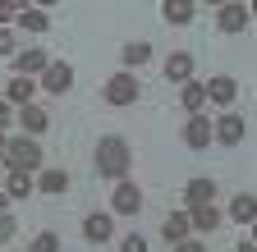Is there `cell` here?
<instances>
[{
	"label": "cell",
	"instance_id": "obj_1",
	"mask_svg": "<svg viewBox=\"0 0 257 252\" xmlns=\"http://www.w3.org/2000/svg\"><path fill=\"white\" fill-rule=\"evenodd\" d=\"M92 165H96V174H101V179L119 183V179H128V170H134V147H128L119 133H106V138H96Z\"/></svg>",
	"mask_w": 257,
	"mask_h": 252
},
{
	"label": "cell",
	"instance_id": "obj_2",
	"mask_svg": "<svg viewBox=\"0 0 257 252\" xmlns=\"http://www.w3.org/2000/svg\"><path fill=\"white\" fill-rule=\"evenodd\" d=\"M5 170L10 174H37L42 170V142L37 138H10L5 142Z\"/></svg>",
	"mask_w": 257,
	"mask_h": 252
},
{
	"label": "cell",
	"instance_id": "obj_3",
	"mask_svg": "<svg viewBox=\"0 0 257 252\" xmlns=\"http://www.w3.org/2000/svg\"><path fill=\"white\" fill-rule=\"evenodd\" d=\"M138 97H143V83H138V74H128V69L110 74V78H106V87H101V101H106V106H115V110L134 106Z\"/></svg>",
	"mask_w": 257,
	"mask_h": 252
},
{
	"label": "cell",
	"instance_id": "obj_4",
	"mask_svg": "<svg viewBox=\"0 0 257 252\" xmlns=\"http://www.w3.org/2000/svg\"><path fill=\"white\" fill-rule=\"evenodd\" d=\"M248 138V119L239 115V110H225L220 119H211V142H220V147H239Z\"/></svg>",
	"mask_w": 257,
	"mask_h": 252
},
{
	"label": "cell",
	"instance_id": "obj_5",
	"mask_svg": "<svg viewBox=\"0 0 257 252\" xmlns=\"http://www.w3.org/2000/svg\"><path fill=\"white\" fill-rule=\"evenodd\" d=\"M143 211V188L134 179H119L110 193V215H138Z\"/></svg>",
	"mask_w": 257,
	"mask_h": 252
},
{
	"label": "cell",
	"instance_id": "obj_6",
	"mask_svg": "<svg viewBox=\"0 0 257 252\" xmlns=\"http://www.w3.org/2000/svg\"><path fill=\"white\" fill-rule=\"evenodd\" d=\"M216 28L220 33H248L252 28V10L243 5V0H230V5L216 10Z\"/></svg>",
	"mask_w": 257,
	"mask_h": 252
},
{
	"label": "cell",
	"instance_id": "obj_7",
	"mask_svg": "<svg viewBox=\"0 0 257 252\" xmlns=\"http://www.w3.org/2000/svg\"><path fill=\"white\" fill-rule=\"evenodd\" d=\"M83 238H87L92 247L110 243V238H115V215H110V211H87V215H83Z\"/></svg>",
	"mask_w": 257,
	"mask_h": 252
},
{
	"label": "cell",
	"instance_id": "obj_8",
	"mask_svg": "<svg viewBox=\"0 0 257 252\" xmlns=\"http://www.w3.org/2000/svg\"><path fill=\"white\" fill-rule=\"evenodd\" d=\"M202 87H207V101H211V106L234 110V101H239V83H234L230 74H216V78H207Z\"/></svg>",
	"mask_w": 257,
	"mask_h": 252
},
{
	"label": "cell",
	"instance_id": "obj_9",
	"mask_svg": "<svg viewBox=\"0 0 257 252\" xmlns=\"http://www.w3.org/2000/svg\"><path fill=\"white\" fill-rule=\"evenodd\" d=\"M46 65H51V55H46L42 46H28V51L14 55V78H42Z\"/></svg>",
	"mask_w": 257,
	"mask_h": 252
},
{
	"label": "cell",
	"instance_id": "obj_10",
	"mask_svg": "<svg viewBox=\"0 0 257 252\" xmlns=\"http://www.w3.org/2000/svg\"><path fill=\"white\" fill-rule=\"evenodd\" d=\"M14 119L23 124V133H28V138H42V133L51 129V110H46V106H37V101L19 106V110H14Z\"/></svg>",
	"mask_w": 257,
	"mask_h": 252
},
{
	"label": "cell",
	"instance_id": "obj_11",
	"mask_svg": "<svg viewBox=\"0 0 257 252\" xmlns=\"http://www.w3.org/2000/svg\"><path fill=\"white\" fill-rule=\"evenodd\" d=\"M69 87H74V65H64V60H51L46 74H42V92H51V97H64Z\"/></svg>",
	"mask_w": 257,
	"mask_h": 252
},
{
	"label": "cell",
	"instance_id": "obj_12",
	"mask_svg": "<svg viewBox=\"0 0 257 252\" xmlns=\"http://www.w3.org/2000/svg\"><path fill=\"white\" fill-rule=\"evenodd\" d=\"M216 202V179L211 174H193L184 183V206H211Z\"/></svg>",
	"mask_w": 257,
	"mask_h": 252
},
{
	"label": "cell",
	"instance_id": "obj_13",
	"mask_svg": "<svg viewBox=\"0 0 257 252\" xmlns=\"http://www.w3.org/2000/svg\"><path fill=\"white\" fill-rule=\"evenodd\" d=\"M184 215H188V229H198V234H216L225 225V211H216V202L211 206H184Z\"/></svg>",
	"mask_w": 257,
	"mask_h": 252
},
{
	"label": "cell",
	"instance_id": "obj_14",
	"mask_svg": "<svg viewBox=\"0 0 257 252\" xmlns=\"http://www.w3.org/2000/svg\"><path fill=\"white\" fill-rule=\"evenodd\" d=\"M184 147L188 151H207L211 147V119L207 115H188V124H184Z\"/></svg>",
	"mask_w": 257,
	"mask_h": 252
},
{
	"label": "cell",
	"instance_id": "obj_15",
	"mask_svg": "<svg viewBox=\"0 0 257 252\" xmlns=\"http://www.w3.org/2000/svg\"><path fill=\"white\" fill-rule=\"evenodd\" d=\"M193 69H198V60H193L188 51H175L170 60H166V65H161V74H166V83H193Z\"/></svg>",
	"mask_w": 257,
	"mask_h": 252
},
{
	"label": "cell",
	"instance_id": "obj_16",
	"mask_svg": "<svg viewBox=\"0 0 257 252\" xmlns=\"http://www.w3.org/2000/svg\"><path fill=\"white\" fill-rule=\"evenodd\" d=\"M161 238H166L170 247H179L184 238H193V229H188V215H184V211H170L166 220H161Z\"/></svg>",
	"mask_w": 257,
	"mask_h": 252
},
{
	"label": "cell",
	"instance_id": "obj_17",
	"mask_svg": "<svg viewBox=\"0 0 257 252\" xmlns=\"http://www.w3.org/2000/svg\"><path fill=\"white\" fill-rule=\"evenodd\" d=\"M161 19L175 23V28H188L198 19V5H193V0H166V5H161Z\"/></svg>",
	"mask_w": 257,
	"mask_h": 252
},
{
	"label": "cell",
	"instance_id": "obj_18",
	"mask_svg": "<svg viewBox=\"0 0 257 252\" xmlns=\"http://www.w3.org/2000/svg\"><path fill=\"white\" fill-rule=\"evenodd\" d=\"M32 183H37V193H46V197H60V193H69V170H42Z\"/></svg>",
	"mask_w": 257,
	"mask_h": 252
},
{
	"label": "cell",
	"instance_id": "obj_19",
	"mask_svg": "<svg viewBox=\"0 0 257 252\" xmlns=\"http://www.w3.org/2000/svg\"><path fill=\"white\" fill-rule=\"evenodd\" d=\"M14 28H23V33H51V19H46V10H37V5H23L19 19H14Z\"/></svg>",
	"mask_w": 257,
	"mask_h": 252
},
{
	"label": "cell",
	"instance_id": "obj_20",
	"mask_svg": "<svg viewBox=\"0 0 257 252\" xmlns=\"http://www.w3.org/2000/svg\"><path fill=\"white\" fill-rule=\"evenodd\" d=\"M32 97H37V78H10V87H5V101L19 110V106H28Z\"/></svg>",
	"mask_w": 257,
	"mask_h": 252
},
{
	"label": "cell",
	"instance_id": "obj_21",
	"mask_svg": "<svg viewBox=\"0 0 257 252\" xmlns=\"http://www.w3.org/2000/svg\"><path fill=\"white\" fill-rule=\"evenodd\" d=\"M179 106L188 110V115H202L207 110V87L193 78V83H184V92H179Z\"/></svg>",
	"mask_w": 257,
	"mask_h": 252
},
{
	"label": "cell",
	"instance_id": "obj_22",
	"mask_svg": "<svg viewBox=\"0 0 257 252\" xmlns=\"http://www.w3.org/2000/svg\"><path fill=\"white\" fill-rule=\"evenodd\" d=\"M230 220H234V225H252V220H257V197L252 193H239L230 202Z\"/></svg>",
	"mask_w": 257,
	"mask_h": 252
},
{
	"label": "cell",
	"instance_id": "obj_23",
	"mask_svg": "<svg viewBox=\"0 0 257 252\" xmlns=\"http://www.w3.org/2000/svg\"><path fill=\"white\" fill-rule=\"evenodd\" d=\"M147 60H152V42H128L119 51V65H128V74H134L138 65H147Z\"/></svg>",
	"mask_w": 257,
	"mask_h": 252
},
{
	"label": "cell",
	"instance_id": "obj_24",
	"mask_svg": "<svg viewBox=\"0 0 257 252\" xmlns=\"http://www.w3.org/2000/svg\"><path fill=\"white\" fill-rule=\"evenodd\" d=\"M28 193H37L32 174H5V197H28Z\"/></svg>",
	"mask_w": 257,
	"mask_h": 252
},
{
	"label": "cell",
	"instance_id": "obj_25",
	"mask_svg": "<svg viewBox=\"0 0 257 252\" xmlns=\"http://www.w3.org/2000/svg\"><path fill=\"white\" fill-rule=\"evenodd\" d=\"M28 252H60V234H55V229H42L37 238H32Z\"/></svg>",
	"mask_w": 257,
	"mask_h": 252
},
{
	"label": "cell",
	"instance_id": "obj_26",
	"mask_svg": "<svg viewBox=\"0 0 257 252\" xmlns=\"http://www.w3.org/2000/svg\"><path fill=\"white\" fill-rule=\"evenodd\" d=\"M19 10H23V0H0V28H14Z\"/></svg>",
	"mask_w": 257,
	"mask_h": 252
},
{
	"label": "cell",
	"instance_id": "obj_27",
	"mask_svg": "<svg viewBox=\"0 0 257 252\" xmlns=\"http://www.w3.org/2000/svg\"><path fill=\"white\" fill-rule=\"evenodd\" d=\"M14 234H19V215L10 211V215H0V243H10Z\"/></svg>",
	"mask_w": 257,
	"mask_h": 252
},
{
	"label": "cell",
	"instance_id": "obj_28",
	"mask_svg": "<svg viewBox=\"0 0 257 252\" xmlns=\"http://www.w3.org/2000/svg\"><path fill=\"white\" fill-rule=\"evenodd\" d=\"M19 51V37H14V28H0V55H14Z\"/></svg>",
	"mask_w": 257,
	"mask_h": 252
},
{
	"label": "cell",
	"instance_id": "obj_29",
	"mask_svg": "<svg viewBox=\"0 0 257 252\" xmlns=\"http://www.w3.org/2000/svg\"><path fill=\"white\" fill-rule=\"evenodd\" d=\"M119 252H152V247H147V238H143V234H128V238L119 243Z\"/></svg>",
	"mask_w": 257,
	"mask_h": 252
},
{
	"label": "cell",
	"instance_id": "obj_30",
	"mask_svg": "<svg viewBox=\"0 0 257 252\" xmlns=\"http://www.w3.org/2000/svg\"><path fill=\"white\" fill-rule=\"evenodd\" d=\"M175 252H211V247H207V243H202V238H184V243H179V247H175Z\"/></svg>",
	"mask_w": 257,
	"mask_h": 252
},
{
	"label": "cell",
	"instance_id": "obj_31",
	"mask_svg": "<svg viewBox=\"0 0 257 252\" xmlns=\"http://www.w3.org/2000/svg\"><path fill=\"white\" fill-rule=\"evenodd\" d=\"M10 124H14V106H10V101H0V133H5Z\"/></svg>",
	"mask_w": 257,
	"mask_h": 252
},
{
	"label": "cell",
	"instance_id": "obj_32",
	"mask_svg": "<svg viewBox=\"0 0 257 252\" xmlns=\"http://www.w3.org/2000/svg\"><path fill=\"white\" fill-rule=\"evenodd\" d=\"M234 252H257V243H252V238H243V243H239Z\"/></svg>",
	"mask_w": 257,
	"mask_h": 252
},
{
	"label": "cell",
	"instance_id": "obj_33",
	"mask_svg": "<svg viewBox=\"0 0 257 252\" xmlns=\"http://www.w3.org/2000/svg\"><path fill=\"white\" fill-rule=\"evenodd\" d=\"M0 215H10V197L5 193H0Z\"/></svg>",
	"mask_w": 257,
	"mask_h": 252
},
{
	"label": "cell",
	"instance_id": "obj_34",
	"mask_svg": "<svg viewBox=\"0 0 257 252\" xmlns=\"http://www.w3.org/2000/svg\"><path fill=\"white\" fill-rule=\"evenodd\" d=\"M5 142H10V138H5V133H0V161H5Z\"/></svg>",
	"mask_w": 257,
	"mask_h": 252
}]
</instances>
